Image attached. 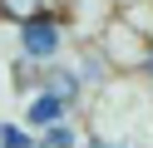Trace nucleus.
<instances>
[{"mask_svg": "<svg viewBox=\"0 0 153 148\" xmlns=\"http://www.w3.org/2000/svg\"><path fill=\"white\" fill-rule=\"evenodd\" d=\"M94 49L109 59V69H114V74H138L143 54H148L153 45H148V39H143V35H138V30H133L123 15H109V20H104V30L94 35Z\"/></svg>", "mask_w": 153, "mask_h": 148, "instance_id": "1", "label": "nucleus"}, {"mask_svg": "<svg viewBox=\"0 0 153 148\" xmlns=\"http://www.w3.org/2000/svg\"><path fill=\"white\" fill-rule=\"evenodd\" d=\"M64 15H54V10H40L35 20H25L20 25V59L25 64H54V59L64 54Z\"/></svg>", "mask_w": 153, "mask_h": 148, "instance_id": "2", "label": "nucleus"}, {"mask_svg": "<svg viewBox=\"0 0 153 148\" xmlns=\"http://www.w3.org/2000/svg\"><path fill=\"white\" fill-rule=\"evenodd\" d=\"M35 89L40 94H54V99H64L69 109H79L84 104V79H79V69H69V64H40L35 69Z\"/></svg>", "mask_w": 153, "mask_h": 148, "instance_id": "3", "label": "nucleus"}, {"mask_svg": "<svg viewBox=\"0 0 153 148\" xmlns=\"http://www.w3.org/2000/svg\"><path fill=\"white\" fill-rule=\"evenodd\" d=\"M64 118H69V104H64V99L40 94V89L30 94V104H25V128L40 133V128H50V123H64Z\"/></svg>", "mask_w": 153, "mask_h": 148, "instance_id": "4", "label": "nucleus"}, {"mask_svg": "<svg viewBox=\"0 0 153 148\" xmlns=\"http://www.w3.org/2000/svg\"><path fill=\"white\" fill-rule=\"evenodd\" d=\"M35 148H84V138H79V128L64 118V123H50V128H40Z\"/></svg>", "mask_w": 153, "mask_h": 148, "instance_id": "5", "label": "nucleus"}, {"mask_svg": "<svg viewBox=\"0 0 153 148\" xmlns=\"http://www.w3.org/2000/svg\"><path fill=\"white\" fill-rule=\"evenodd\" d=\"M40 10H45L40 0H0V20H5V25H15V30H20L25 20H35Z\"/></svg>", "mask_w": 153, "mask_h": 148, "instance_id": "6", "label": "nucleus"}, {"mask_svg": "<svg viewBox=\"0 0 153 148\" xmlns=\"http://www.w3.org/2000/svg\"><path fill=\"white\" fill-rule=\"evenodd\" d=\"M119 15L128 20V25L138 30L148 45H153V0H133V5H128V10H119Z\"/></svg>", "mask_w": 153, "mask_h": 148, "instance_id": "7", "label": "nucleus"}, {"mask_svg": "<svg viewBox=\"0 0 153 148\" xmlns=\"http://www.w3.org/2000/svg\"><path fill=\"white\" fill-rule=\"evenodd\" d=\"M0 148H35V133L25 123H0Z\"/></svg>", "mask_w": 153, "mask_h": 148, "instance_id": "8", "label": "nucleus"}, {"mask_svg": "<svg viewBox=\"0 0 153 148\" xmlns=\"http://www.w3.org/2000/svg\"><path fill=\"white\" fill-rule=\"evenodd\" d=\"M84 148H138V143H123V138H104V133H89Z\"/></svg>", "mask_w": 153, "mask_h": 148, "instance_id": "9", "label": "nucleus"}, {"mask_svg": "<svg viewBox=\"0 0 153 148\" xmlns=\"http://www.w3.org/2000/svg\"><path fill=\"white\" fill-rule=\"evenodd\" d=\"M40 5H45V10H54V15H69L79 0H40Z\"/></svg>", "mask_w": 153, "mask_h": 148, "instance_id": "10", "label": "nucleus"}, {"mask_svg": "<svg viewBox=\"0 0 153 148\" xmlns=\"http://www.w3.org/2000/svg\"><path fill=\"white\" fill-rule=\"evenodd\" d=\"M138 74H143V79H153V49H148V54H143V64H138Z\"/></svg>", "mask_w": 153, "mask_h": 148, "instance_id": "11", "label": "nucleus"}]
</instances>
